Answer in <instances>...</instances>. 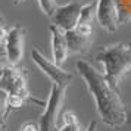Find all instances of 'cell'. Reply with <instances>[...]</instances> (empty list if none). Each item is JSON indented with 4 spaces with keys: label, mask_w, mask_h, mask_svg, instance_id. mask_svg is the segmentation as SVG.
I'll return each instance as SVG.
<instances>
[{
    "label": "cell",
    "mask_w": 131,
    "mask_h": 131,
    "mask_svg": "<svg viewBox=\"0 0 131 131\" xmlns=\"http://www.w3.org/2000/svg\"><path fill=\"white\" fill-rule=\"evenodd\" d=\"M75 66L94 99L96 111L102 122L109 128L116 130L125 121V105L119 97V91L109 84L105 74L97 71L87 60H77Z\"/></svg>",
    "instance_id": "cell-1"
},
{
    "label": "cell",
    "mask_w": 131,
    "mask_h": 131,
    "mask_svg": "<svg viewBox=\"0 0 131 131\" xmlns=\"http://www.w3.org/2000/svg\"><path fill=\"white\" fill-rule=\"evenodd\" d=\"M105 68V77L115 90L119 91V84L128 69H131V47L124 43H115L100 49L94 56Z\"/></svg>",
    "instance_id": "cell-2"
},
{
    "label": "cell",
    "mask_w": 131,
    "mask_h": 131,
    "mask_svg": "<svg viewBox=\"0 0 131 131\" xmlns=\"http://www.w3.org/2000/svg\"><path fill=\"white\" fill-rule=\"evenodd\" d=\"M27 77H28V72L24 66H21V63L19 65L7 63L3 69L2 77H0V89L6 90L9 94L21 96L27 102H32V103H37V105H46L44 102L31 96Z\"/></svg>",
    "instance_id": "cell-3"
},
{
    "label": "cell",
    "mask_w": 131,
    "mask_h": 131,
    "mask_svg": "<svg viewBox=\"0 0 131 131\" xmlns=\"http://www.w3.org/2000/svg\"><path fill=\"white\" fill-rule=\"evenodd\" d=\"M66 89L68 87L52 84L49 99L44 105V111H43V113L40 115V119H38L41 131H59L58 121H59V112L62 109L63 100H65Z\"/></svg>",
    "instance_id": "cell-4"
},
{
    "label": "cell",
    "mask_w": 131,
    "mask_h": 131,
    "mask_svg": "<svg viewBox=\"0 0 131 131\" xmlns=\"http://www.w3.org/2000/svg\"><path fill=\"white\" fill-rule=\"evenodd\" d=\"M31 59L37 65V68L52 81V84H58L62 87H68L72 81L71 72L62 69V66L56 65L53 60L47 59L38 49H32L31 52Z\"/></svg>",
    "instance_id": "cell-5"
},
{
    "label": "cell",
    "mask_w": 131,
    "mask_h": 131,
    "mask_svg": "<svg viewBox=\"0 0 131 131\" xmlns=\"http://www.w3.org/2000/svg\"><path fill=\"white\" fill-rule=\"evenodd\" d=\"M24 41H25V28L19 24L13 25L7 30V36L5 40V53L6 59L12 65H19L24 56Z\"/></svg>",
    "instance_id": "cell-6"
},
{
    "label": "cell",
    "mask_w": 131,
    "mask_h": 131,
    "mask_svg": "<svg viewBox=\"0 0 131 131\" xmlns=\"http://www.w3.org/2000/svg\"><path fill=\"white\" fill-rule=\"evenodd\" d=\"M81 9H83V3L80 0H72L69 3L63 5V6H58L56 12L50 18L52 24L59 27L60 30L63 31L74 30L78 24Z\"/></svg>",
    "instance_id": "cell-7"
},
{
    "label": "cell",
    "mask_w": 131,
    "mask_h": 131,
    "mask_svg": "<svg viewBox=\"0 0 131 131\" xmlns=\"http://www.w3.org/2000/svg\"><path fill=\"white\" fill-rule=\"evenodd\" d=\"M97 24L107 32H115L119 27V9L116 0H97L96 6Z\"/></svg>",
    "instance_id": "cell-8"
},
{
    "label": "cell",
    "mask_w": 131,
    "mask_h": 131,
    "mask_svg": "<svg viewBox=\"0 0 131 131\" xmlns=\"http://www.w3.org/2000/svg\"><path fill=\"white\" fill-rule=\"evenodd\" d=\"M50 36H52V58L56 65L62 66V63L66 60L69 50H68V43H66L65 31L60 30L56 25H50Z\"/></svg>",
    "instance_id": "cell-9"
},
{
    "label": "cell",
    "mask_w": 131,
    "mask_h": 131,
    "mask_svg": "<svg viewBox=\"0 0 131 131\" xmlns=\"http://www.w3.org/2000/svg\"><path fill=\"white\" fill-rule=\"evenodd\" d=\"M65 37L68 43V50L72 54L85 53L93 43V36H85L83 32H80L77 28L65 31Z\"/></svg>",
    "instance_id": "cell-10"
},
{
    "label": "cell",
    "mask_w": 131,
    "mask_h": 131,
    "mask_svg": "<svg viewBox=\"0 0 131 131\" xmlns=\"http://www.w3.org/2000/svg\"><path fill=\"white\" fill-rule=\"evenodd\" d=\"M62 127L59 128V131H81V125L78 121V116L74 112L68 111L62 115Z\"/></svg>",
    "instance_id": "cell-11"
},
{
    "label": "cell",
    "mask_w": 131,
    "mask_h": 131,
    "mask_svg": "<svg viewBox=\"0 0 131 131\" xmlns=\"http://www.w3.org/2000/svg\"><path fill=\"white\" fill-rule=\"evenodd\" d=\"M96 6L97 3L94 2H90L87 5H83L81 13H80V19H78L77 25H91L93 24V19L96 15Z\"/></svg>",
    "instance_id": "cell-12"
},
{
    "label": "cell",
    "mask_w": 131,
    "mask_h": 131,
    "mask_svg": "<svg viewBox=\"0 0 131 131\" xmlns=\"http://www.w3.org/2000/svg\"><path fill=\"white\" fill-rule=\"evenodd\" d=\"M7 99H9V93L6 90L0 89V122H6L9 113L12 112L7 105Z\"/></svg>",
    "instance_id": "cell-13"
},
{
    "label": "cell",
    "mask_w": 131,
    "mask_h": 131,
    "mask_svg": "<svg viewBox=\"0 0 131 131\" xmlns=\"http://www.w3.org/2000/svg\"><path fill=\"white\" fill-rule=\"evenodd\" d=\"M38 6L46 16L52 18L58 9V0H38Z\"/></svg>",
    "instance_id": "cell-14"
},
{
    "label": "cell",
    "mask_w": 131,
    "mask_h": 131,
    "mask_svg": "<svg viewBox=\"0 0 131 131\" xmlns=\"http://www.w3.org/2000/svg\"><path fill=\"white\" fill-rule=\"evenodd\" d=\"M25 99L21 97V96L16 94H9V99H7V105H9V109L10 111H16V109H21V107L25 105Z\"/></svg>",
    "instance_id": "cell-15"
},
{
    "label": "cell",
    "mask_w": 131,
    "mask_h": 131,
    "mask_svg": "<svg viewBox=\"0 0 131 131\" xmlns=\"http://www.w3.org/2000/svg\"><path fill=\"white\" fill-rule=\"evenodd\" d=\"M116 131H131V105H125V121Z\"/></svg>",
    "instance_id": "cell-16"
},
{
    "label": "cell",
    "mask_w": 131,
    "mask_h": 131,
    "mask_svg": "<svg viewBox=\"0 0 131 131\" xmlns=\"http://www.w3.org/2000/svg\"><path fill=\"white\" fill-rule=\"evenodd\" d=\"M19 131H41L40 130V124L36 121H27L19 127Z\"/></svg>",
    "instance_id": "cell-17"
},
{
    "label": "cell",
    "mask_w": 131,
    "mask_h": 131,
    "mask_svg": "<svg viewBox=\"0 0 131 131\" xmlns=\"http://www.w3.org/2000/svg\"><path fill=\"white\" fill-rule=\"evenodd\" d=\"M7 36V28L6 27H0V47L5 46V40Z\"/></svg>",
    "instance_id": "cell-18"
},
{
    "label": "cell",
    "mask_w": 131,
    "mask_h": 131,
    "mask_svg": "<svg viewBox=\"0 0 131 131\" xmlns=\"http://www.w3.org/2000/svg\"><path fill=\"white\" fill-rule=\"evenodd\" d=\"M85 131H97V122H96V121H91L90 125H89V128Z\"/></svg>",
    "instance_id": "cell-19"
},
{
    "label": "cell",
    "mask_w": 131,
    "mask_h": 131,
    "mask_svg": "<svg viewBox=\"0 0 131 131\" xmlns=\"http://www.w3.org/2000/svg\"><path fill=\"white\" fill-rule=\"evenodd\" d=\"M0 27H6V21H5V18H3L2 13H0Z\"/></svg>",
    "instance_id": "cell-20"
},
{
    "label": "cell",
    "mask_w": 131,
    "mask_h": 131,
    "mask_svg": "<svg viewBox=\"0 0 131 131\" xmlns=\"http://www.w3.org/2000/svg\"><path fill=\"white\" fill-rule=\"evenodd\" d=\"M0 131H7L6 130V122H0Z\"/></svg>",
    "instance_id": "cell-21"
},
{
    "label": "cell",
    "mask_w": 131,
    "mask_h": 131,
    "mask_svg": "<svg viewBox=\"0 0 131 131\" xmlns=\"http://www.w3.org/2000/svg\"><path fill=\"white\" fill-rule=\"evenodd\" d=\"M25 0H13V3H15V5H19V3H24Z\"/></svg>",
    "instance_id": "cell-22"
}]
</instances>
